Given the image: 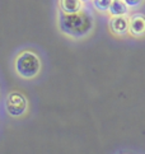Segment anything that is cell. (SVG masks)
I'll return each instance as SVG.
<instances>
[{
  "mask_svg": "<svg viewBox=\"0 0 145 154\" xmlns=\"http://www.w3.org/2000/svg\"><path fill=\"white\" fill-rule=\"evenodd\" d=\"M94 27V19L91 13L85 10H79L75 13H60L59 29L65 36L71 38H84L92 32Z\"/></svg>",
  "mask_w": 145,
  "mask_h": 154,
  "instance_id": "obj_1",
  "label": "cell"
},
{
  "mask_svg": "<svg viewBox=\"0 0 145 154\" xmlns=\"http://www.w3.org/2000/svg\"><path fill=\"white\" fill-rule=\"evenodd\" d=\"M110 31L115 36H126L129 33V27H130V18L127 15H117V17H111L110 19Z\"/></svg>",
  "mask_w": 145,
  "mask_h": 154,
  "instance_id": "obj_4",
  "label": "cell"
},
{
  "mask_svg": "<svg viewBox=\"0 0 145 154\" xmlns=\"http://www.w3.org/2000/svg\"><path fill=\"white\" fill-rule=\"evenodd\" d=\"M130 7L126 4L125 0H112L111 7L108 9L110 17H117V15H127L130 12Z\"/></svg>",
  "mask_w": 145,
  "mask_h": 154,
  "instance_id": "obj_6",
  "label": "cell"
},
{
  "mask_svg": "<svg viewBox=\"0 0 145 154\" xmlns=\"http://www.w3.org/2000/svg\"><path fill=\"white\" fill-rule=\"evenodd\" d=\"M93 8L99 13H107L112 0H91Z\"/></svg>",
  "mask_w": 145,
  "mask_h": 154,
  "instance_id": "obj_8",
  "label": "cell"
},
{
  "mask_svg": "<svg viewBox=\"0 0 145 154\" xmlns=\"http://www.w3.org/2000/svg\"><path fill=\"white\" fill-rule=\"evenodd\" d=\"M82 2H87V0H82Z\"/></svg>",
  "mask_w": 145,
  "mask_h": 154,
  "instance_id": "obj_10",
  "label": "cell"
},
{
  "mask_svg": "<svg viewBox=\"0 0 145 154\" xmlns=\"http://www.w3.org/2000/svg\"><path fill=\"white\" fill-rule=\"evenodd\" d=\"M60 10L64 13H75L79 12L84 7V2L82 0H59Z\"/></svg>",
  "mask_w": 145,
  "mask_h": 154,
  "instance_id": "obj_7",
  "label": "cell"
},
{
  "mask_svg": "<svg viewBox=\"0 0 145 154\" xmlns=\"http://www.w3.org/2000/svg\"><path fill=\"white\" fill-rule=\"evenodd\" d=\"M129 35L140 38L145 36V15L141 13H135L130 17Z\"/></svg>",
  "mask_w": 145,
  "mask_h": 154,
  "instance_id": "obj_5",
  "label": "cell"
},
{
  "mask_svg": "<svg viewBox=\"0 0 145 154\" xmlns=\"http://www.w3.org/2000/svg\"><path fill=\"white\" fill-rule=\"evenodd\" d=\"M125 2L130 8H139V7H141L145 0H125Z\"/></svg>",
  "mask_w": 145,
  "mask_h": 154,
  "instance_id": "obj_9",
  "label": "cell"
},
{
  "mask_svg": "<svg viewBox=\"0 0 145 154\" xmlns=\"http://www.w3.org/2000/svg\"><path fill=\"white\" fill-rule=\"evenodd\" d=\"M14 69L22 79H33L41 71V60L35 52L23 51L15 57Z\"/></svg>",
  "mask_w": 145,
  "mask_h": 154,
  "instance_id": "obj_2",
  "label": "cell"
},
{
  "mask_svg": "<svg viewBox=\"0 0 145 154\" xmlns=\"http://www.w3.org/2000/svg\"><path fill=\"white\" fill-rule=\"evenodd\" d=\"M28 108L26 97L19 92H12L7 98V111L12 117H20Z\"/></svg>",
  "mask_w": 145,
  "mask_h": 154,
  "instance_id": "obj_3",
  "label": "cell"
}]
</instances>
